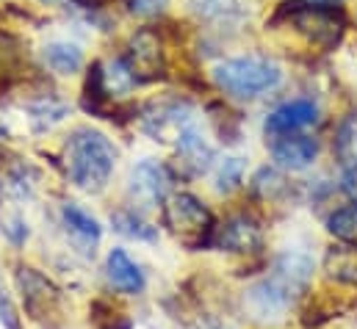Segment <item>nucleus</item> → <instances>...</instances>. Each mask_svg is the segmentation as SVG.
Masks as SVG:
<instances>
[{
  "mask_svg": "<svg viewBox=\"0 0 357 329\" xmlns=\"http://www.w3.org/2000/svg\"><path fill=\"white\" fill-rule=\"evenodd\" d=\"M319 122V105L313 100H291V102H282L280 108H274L266 116V133L268 136H291L302 128H310Z\"/></svg>",
  "mask_w": 357,
  "mask_h": 329,
  "instance_id": "11",
  "label": "nucleus"
},
{
  "mask_svg": "<svg viewBox=\"0 0 357 329\" xmlns=\"http://www.w3.org/2000/svg\"><path fill=\"white\" fill-rule=\"evenodd\" d=\"M327 230L341 241H357V202H349L338 208L327 219Z\"/></svg>",
  "mask_w": 357,
  "mask_h": 329,
  "instance_id": "21",
  "label": "nucleus"
},
{
  "mask_svg": "<svg viewBox=\"0 0 357 329\" xmlns=\"http://www.w3.org/2000/svg\"><path fill=\"white\" fill-rule=\"evenodd\" d=\"M319 3H324V0H319Z\"/></svg>",
  "mask_w": 357,
  "mask_h": 329,
  "instance_id": "29",
  "label": "nucleus"
},
{
  "mask_svg": "<svg viewBox=\"0 0 357 329\" xmlns=\"http://www.w3.org/2000/svg\"><path fill=\"white\" fill-rule=\"evenodd\" d=\"M191 105L180 102V100H169V102H155L144 119L142 128L147 136H153L155 141H169V139H180L188 128H191Z\"/></svg>",
  "mask_w": 357,
  "mask_h": 329,
  "instance_id": "8",
  "label": "nucleus"
},
{
  "mask_svg": "<svg viewBox=\"0 0 357 329\" xmlns=\"http://www.w3.org/2000/svg\"><path fill=\"white\" fill-rule=\"evenodd\" d=\"M0 321H3L6 329H20V316H17L14 305H11V296H8L6 285H3V280H0Z\"/></svg>",
  "mask_w": 357,
  "mask_h": 329,
  "instance_id": "24",
  "label": "nucleus"
},
{
  "mask_svg": "<svg viewBox=\"0 0 357 329\" xmlns=\"http://www.w3.org/2000/svg\"><path fill=\"white\" fill-rule=\"evenodd\" d=\"M125 64L130 67L136 83L164 78V72H167V59H164L161 39H158L153 31H139L136 36H130Z\"/></svg>",
  "mask_w": 357,
  "mask_h": 329,
  "instance_id": "7",
  "label": "nucleus"
},
{
  "mask_svg": "<svg viewBox=\"0 0 357 329\" xmlns=\"http://www.w3.org/2000/svg\"><path fill=\"white\" fill-rule=\"evenodd\" d=\"M324 271L330 280L357 285V241H344L338 247H330L324 254Z\"/></svg>",
  "mask_w": 357,
  "mask_h": 329,
  "instance_id": "16",
  "label": "nucleus"
},
{
  "mask_svg": "<svg viewBox=\"0 0 357 329\" xmlns=\"http://www.w3.org/2000/svg\"><path fill=\"white\" fill-rule=\"evenodd\" d=\"M42 56L45 64L59 75H75L84 67V50L73 42H50Z\"/></svg>",
  "mask_w": 357,
  "mask_h": 329,
  "instance_id": "19",
  "label": "nucleus"
},
{
  "mask_svg": "<svg viewBox=\"0 0 357 329\" xmlns=\"http://www.w3.org/2000/svg\"><path fill=\"white\" fill-rule=\"evenodd\" d=\"M169 0H130V11L139 17H155L167 8Z\"/></svg>",
  "mask_w": 357,
  "mask_h": 329,
  "instance_id": "25",
  "label": "nucleus"
},
{
  "mask_svg": "<svg viewBox=\"0 0 357 329\" xmlns=\"http://www.w3.org/2000/svg\"><path fill=\"white\" fill-rule=\"evenodd\" d=\"M213 247L225 249V252H238V254L258 252L264 247V230L255 216L238 213V216H230L222 227H216Z\"/></svg>",
  "mask_w": 357,
  "mask_h": 329,
  "instance_id": "10",
  "label": "nucleus"
},
{
  "mask_svg": "<svg viewBox=\"0 0 357 329\" xmlns=\"http://www.w3.org/2000/svg\"><path fill=\"white\" fill-rule=\"evenodd\" d=\"M188 6L199 20H208V22H216V25H222V22L233 25V22H241L250 14L247 0H188Z\"/></svg>",
  "mask_w": 357,
  "mask_h": 329,
  "instance_id": "15",
  "label": "nucleus"
},
{
  "mask_svg": "<svg viewBox=\"0 0 357 329\" xmlns=\"http://www.w3.org/2000/svg\"><path fill=\"white\" fill-rule=\"evenodd\" d=\"M17 288L22 293V305H25L31 319L42 321V319H50L59 310V299H61L59 288L45 274H39L36 268L20 266L17 268Z\"/></svg>",
  "mask_w": 357,
  "mask_h": 329,
  "instance_id": "6",
  "label": "nucleus"
},
{
  "mask_svg": "<svg viewBox=\"0 0 357 329\" xmlns=\"http://www.w3.org/2000/svg\"><path fill=\"white\" fill-rule=\"evenodd\" d=\"M244 183V161L241 158H225V164L216 171V191L233 194Z\"/></svg>",
  "mask_w": 357,
  "mask_h": 329,
  "instance_id": "22",
  "label": "nucleus"
},
{
  "mask_svg": "<svg viewBox=\"0 0 357 329\" xmlns=\"http://www.w3.org/2000/svg\"><path fill=\"white\" fill-rule=\"evenodd\" d=\"M61 222H64V227H67V236L81 247V252H94V247L100 244V238H102V227H100V222L89 216L84 208H78V205H64L61 208Z\"/></svg>",
  "mask_w": 357,
  "mask_h": 329,
  "instance_id": "14",
  "label": "nucleus"
},
{
  "mask_svg": "<svg viewBox=\"0 0 357 329\" xmlns=\"http://www.w3.org/2000/svg\"><path fill=\"white\" fill-rule=\"evenodd\" d=\"M319 155V144L310 136L302 133H291V136H277L271 141V158L280 169L288 171H302L316 161Z\"/></svg>",
  "mask_w": 357,
  "mask_h": 329,
  "instance_id": "12",
  "label": "nucleus"
},
{
  "mask_svg": "<svg viewBox=\"0 0 357 329\" xmlns=\"http://www.w3.org/2000/svg\"><path fill=\"white\" fill-rule=\"evenodd\" d=\"M216 86L236 97V100H252L271 91L282 81V70L277 61L261 59V56H244V59H227L213 67Z\"/></svg>",
  "mask_w": 357,
  "mask_h": 329,
  "instance_id": "2",
  "label": "nucleus"
},
{
  "mask_svg": "<svg viewBox=\"0 0 357 329\" xmlns=\"http://www.w3.org/2000/svg\"><path fill=\"white\" fill-rule=\"evenodd\" d=\"M335 158L344 169V177L352 183L357 180V111L347 114L335 133Z\"/></svg>",
  "mask_w": 357,
  "mask_h": 329,
  "instance_id": "17",
  "label": "nucleus"
},
{
  "mask_svg": "<svg viewBox=\"0 0 357 329\" xmlns=\"http://www.w3.org/2000/svg\"><path fill=\"white\" fill-rule=\"evenodd\" d=\"M252 188H255V194H261V197L268 199V197H277V194L285 188V183H282L280 171H274V169H261V171L255 174Z\"/></svg>",
  "mask_w": 357,
  "mask_h": 329,
  "instance_id": "23",
  "label": "nucleus"
},
{
  "mask_svg": "<svg viewBox=\"0 0 357 329\" xmlns=\"http://www.w3.org/2000/svg\"><path fill=\"white\" fill-rule=\"evenodd\" d=\"M178 153H180V164L188 166L191 174H202V171L211 166V161H213L211 144L199 136V130H197L194 125L178 139Z\"/></svg>",
  "mask_w": 357,
  "mask_h": 329,
  "instance_id": "18",
  "label": "nucleus"
},
{
  "mask_svg": "<svg viewBox=\"0 0 357 329\" xmlns=\"http://www.w3.org/2000/svg\"><path fill=\"white\" fill-rule=\"evenodd\" d=\"M199 329H219V324H205V327H199Z\"/></svg>",
  "mask_w": 357,
  "mask_h": 329,
  "instance_id": "28",
  "label": "nucleus"
},
{
  "mask_svg": "<svg viewBox=\"0 0 357 329\" xmlns=\"http://www.w3.org/2000/svg\"><path fill=\"white\" fill-rule=\"evenodd\" d=\"M105 271H108V282L116 291H122V293H142L144 291V271L139 268L136 260H130V254L125 249L108 252Z\"/></svg>",
  "mask_w": 357,
  "mask_h": 329,
  "instance_id": "13",
  "label": "nucleus"
},
{
  "mask_svg": "<svg viewBox=\"0 0 357 329\" xmlns=\"http://www.w3.org/2000/svg\"><path fill=\"white\" fill-rule=\"evenodd\" d=\"M280 20H285L296 33H302L307 42L324 47V50H333L344 31H347V17L341 8H333L327 3H302V0H291V3H282Z\"/></svg>",
  "mask_w": 357,
  "mask_h": 329,
  "instance_id": "4",
  "label": "nucleus"
},
{
  "mask_svg": "<svg viewBox=\"0 0 357 329\" xmlns=\"http://www.w3.org/2000/svg\"><path fill=\"white\" fill-rule=\"evenodd\" d=\"M294 299H296V291L291 285H285L277 274H268V277H264L261 282H255L247 291L244 307H247V313L255 321H264L266 324V321H280L288 313V307H291Z\"/></svg>",
  "mask_w": 357,
  "mask_h": 329,
  "instance_id": "5",
  "label": "nucleus"
},
{
  "mask_svg": "<svg viewBox=\"0 0 357 329\" xmlns=\"http://www.w3.org/2000/svg\"><path fill=\"white\" fill-rule=\"evenodd\" d=\"M6 233H8V236H11V241H17V244L28 238V227H25V224H22L20 219H14V222H11L8 227H6Z\"/></svg>",
  "mask_w": 357,
  "mask_h": 329,
  "instance_id": "26",
  "label": "nucleus"
},
{
  "mask_svg": "<svg viewBox=\"0 0 357 329\" xmlns=\"http://www.w3.org/2000/svg\"><path fill=\"white\" fill-rule=\"evenodd\" d=\"M75 3H78V6H86V8H91V6L97 8V3H102V0H75Z\"/></svg>",
  "mask_w": 357,
  "mask_h": 329,
  "instance_id": "27",
  "label": "nucleus"
},
{
  "mask_svg": "<svg viewBox=\"0 0 357 329\" xmlns=\"http://www.w3.org/2000/svg\"><path fill=\"white\" fill-rule=\"evenodd\" d=\"M111 222H114V230L128 236V238H136V241H155L158 238V230L150 222H144L136 211H116L111 216Z\"/></svg>",
  "mask_w": 357,
  "mask_h": 329,
  "instance_id": "20",
  "label": "nucleus"
},
{
  "mask_svg": "<svg viewBox=\"0 0 357 329\" xmlns=\"http://www.w3.org/2000/svg\"><path fill=\"white\" fill-rule=\"evenodd\" d=\"M130 197L144 205V208H155L161 202H167V194L172 188V171L158 161H142L130 171Z\"/></svg>",
  "mask_w": 357,
  "mask_h": 329,
  "instance_id": "9",
  "label": "nucleus"
},
{
  "mask_svg": "<svg viewBox=\"0 0 357 329\" xmlns=\"http://www.w3.org/2000/svg\"><path fill=\"white\" fill-rule=\"evenodd\" d=\"M164 227L178 238L183 247L202 249L213 247L216 238V222L208 205H202L194 194H172L164 202Z\"/></svg>",
  "mask_w": 357,
  "mask_h": 329,
  "instance_id": "3",
  "label": "nucleus"
},
{
  "mask_svg": "<svg viewBox=\"0 0 357 329\" xmlns=\"http://www.w3.org/2000/svg\"><path fill=\"white\" fill-rule=\"evenodd\" d=\"M64 161L70 180L81 188L97 194L105 188V183L114 174L116 166V147L111 139L94 128H78L70 133L67 147H64Z\"/></svg>",
  "mask_w": 357,
  "mask_h": 329,
  "instance_id": "1",
  "label": "nucleus"
}]
</instances>
